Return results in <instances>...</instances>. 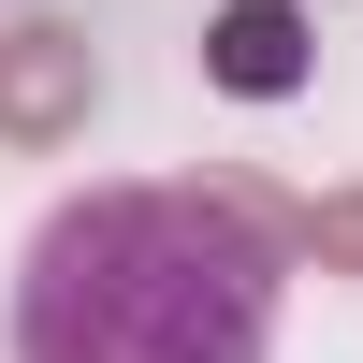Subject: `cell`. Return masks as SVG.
I'll return each mask as SVG.
<instances>
[{
  "label": "cell",
  "instance_id": "1",
  "mask_svg": "<svg viewBox=\"0 0 363 363\" xmlns=\"http://www.w3.org/2000/svg\"><path fill=\"white\" fill-rule=\"evenodd\" d=\"M291 262L218 189H73L15 262V363H277Z\"/></svg>",
  "mask_w": 363,
  "mask_h": 363
},
{
  "label": "cell",
  "instance_id": "2",
  "mask_svg": "<svg viewBox=\"0 0 363 363\" xmlns=\"http://www.w3.org/2000/svg\"><path fill=\"white\" fill-rule=\"evenodd\" d=\"M203 73H218L233 102H291V87H306V15H291V0H233V15L203 29Z\"/></svg>",
  "mask_w": 363,
  "mask_h": 363
}]
</instances>
